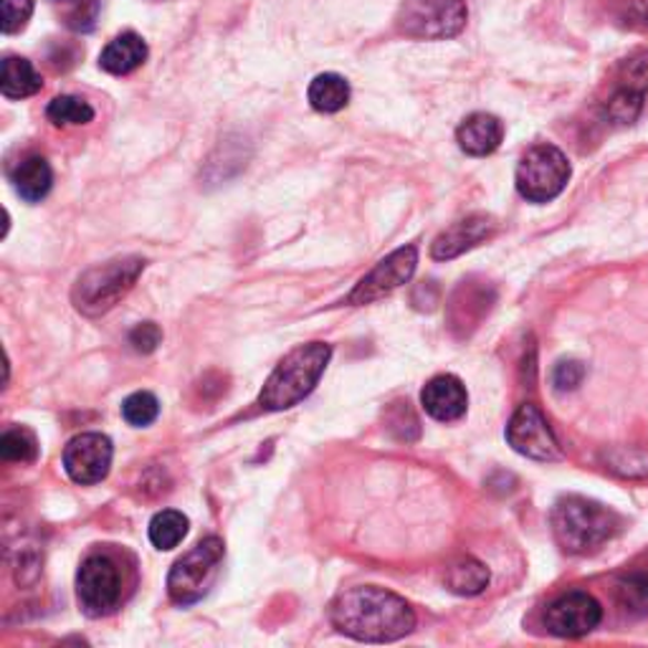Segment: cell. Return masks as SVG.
Listing matches in <instances>:
<instances>
[{"mask_svg": "<svg viewBox=\"0 0 648 648\" xmlns=\"http://www.w3.org/2000/svg\"><path fill=\"white\" fill-rule=\"evenodd\" d=\"M79 606L90 618L109 616L122 600V575L109 555H90L76 575Z\"/></svg>", "mask_w": 648, "mask_h": 648, "instance_id": "cell-8", "label": "cell"}, {"mask_svg": "<svg viewBox=\"0 0 648 648\" xmlns=\"http://www.w3.org/2000/svg\"><path fill=\"white\" fill-rule=\"evenodd\" d=\"M143 271L145 261L139 257L115 259L84 271L72 292L74 306L82 314H86V317H100V314L109 312L135 286Z\"/></svg>", "mask_w": 648, "mask_h": 648, "instance_id": "cell-4", "label": "cell"}, {"mask_svg": "<svg viewBox=\"0 0 648 648\" xmlns=\"http://www.w3.org/2000/svg\"><path fill=\"white\" fill-rule=\"evenodd\" d=\"M160 414V403L153 396V393H133L125 403H122V416L129 426H137V428H145L150 426L153 420Z\"/></svg>", "mask_w": 648, "mask_h": 648, "instance_id": "cell-26", "label": "cell"}, {"mask_svg": "<svg viewBox=\"0 0 648 648\" xmlns=\"http://www.w3.org/2000/svg\"><path fill=\"white\" fill-rule=\"evenodd\" d=\"M571 163L555 145H534L516 168V190L530 203H547L565 190Z\"/></svg>", "mask_w": 648, "mask_h": 648, "instance_id": "cell-7", "label": "cell"}, {"mask_svg": "<svg viewBox=\"0 0 648 648\" xmlns=\"http://www.w3.org/2000/svg\"><path fill=\"white\" fill-rule=\"evenodd\" d=\"M13 186L23 200H29V203H39V200L49 196L51 186H54V173H51V165L39 155L25 157L19 168L13 170Z\"/></svg>", "mask_w": 648, "mask_h": 648, "instance_id": "cell-18", "label": "cell"}, {"mask_svg": "<svg viewBox=\"0 0 648 648\" xmlns=\"http://www.w3.org/2000/svg\"><path fill=\"white\" fill-rule=\"evenodd\" d=\"M494 302V289L487 282H463L457 294H453L449 314H451V327L463 330L461 335H469L477 327L484 314H489Z\"/></svg>", "mask_w": 648, "mask_h": 648, "instance_id": "cell-15", "label": "cell"}, {"mask_svg": "<svg viewBox=\"0 0 648 648\" xmlns=\"http://www.w3.org/2000/svg\"><path fill=\"white\" fill-rule=\"evenodd\" d=\"M41 74L33 69L31 61L21 56H6L3 59V79H0V92L8 100H25L41 92Z\"/></svg>", "mask_w": 648, "mask_h": 648, "instance_id": "cell-19", "label": "cell"}, {"mask_svg": "<svg viewBox=\"0 0 648 648\" xmlns=\"http://www.w3.org/2000/svg\"><path fill=\"white\" fill-rule=\"evenodd\" d=\"M583 375H585V367L575 360H565L555 367L553 373V383L557 390H575L577 385L583 383Z\"/></svg>", "mask_w": 648, "mask_h": 648, "instance_id": "cell-31", "label": "cell"}, {"mask_svg": "<svg viewBox=\"0 0 648 648\" xmlns=\"http://www.w3.org/2000/svg\"><path fill=\"white\" fill-rule=\"evenodd\" d=\"M641 104H644V94L618 86V92L608 100L606 112L610 122H616V125H630V122L638 117V112H641Z\"/></svg>", "mask_w": 648, "mask_h": 648, "instance_id": "cell-27", "label": "cell"}, {"mask_svg": "<svg viewBox=\"0 0 648 648\" xmlns=\"http://www.w3.org/2000/svg\"><path fill=\"white\" fill-rule=\"evenodd\" d=\"M446 588L457 595H479L489 585V571L474 557H459L446 567Z\"/></svg>", "mask_w": 648, "mask_h": 648, "instance_id": "cell-21", "label": "cell"}, {"mask_svg": "<svg viewBox=\"0 0 648 648\" xmlns=\"http://www.w3.org/2000/svg\"><path fill=\"white\" fill-rule=\"evenodd\" d=\"M497 231V221L492 216H484V213H474L469 218H461L453 226H449L439 239L433 241L431 247V257L439 259V261H449V259H457L461 257L463 251L479 247L481 241L492 239Z\"/></svg>", "mask_w": 648, "mask_h": 648, "instance_id": "cell-13", "label": "cell"}, {"mask_svg": "<svg viewBox=\"0 0 648 648\" xmlns=\"http://www.w3.org/2000/svg\"><path fill=\"white\" fill-rule=\"evenodd\" d=\"M463 0H406L398 11V31L418 41H443L459 36L467 25Z\"/></svg>", "mask_w": 648, "mask_h": 648, "instance_id": "cell-6", "label": "cell"}, {"mask_svg": "<svg viewBox=\"0 0 648 648\" xmlns=\"http://www.w3.org/2000/svg\"><path fill=\"white\" fill-rule=\"evenodd\" d=\"M506 441H510L516 453H522V457L532 461L563 459L553 428H550L547 418L542 416V410L532 406V403H524V406L516 408L510 426H506Z\"/></svg>", "mask_w": 648, "mask_h": 648, "instance_id": "cell-9", "label": "cell"}, {"mask_svg": "<svg viewBox=\"0 0 648 648\" xmlns=\"http://www.w3.org/2000/svg\"><path fill=\"white\" fill-rule=\"evenodd\" d=\"M46 117L54 122L56 127H76V125H90L94 119V109L90 102H84L82 96H56L54 102L49 104Z\"/></svg>", "mask_w": 648, "mask_h": 648, "instance_id": "cell-23", "label": "cell"}, {"mask_svg": "<svg viewBox=\"0 0 648 648\" xmlns=\"http://www.w3.org/2000/svg\"><path fill=\"white\" fill-rule=\"evenodd\" d=\"M603 618L600 603L588 593H567L557 598L545 613V624L550 634L560 638H581L598 628Z\"/></svg>", "mask_w": 648, "mask_h": 648, "instance_id": "cell-12", "label": "cell"}, {"mask_svg": "<svg viewBox=\"0 0 648 648\" xmlns=\"http://www.w3.org/2000/svg\"><path fill=\"white\" fill-rule=\"evenodd\" d=\"M330 357L332 347L324 343H310L292 349L264 383V390L259 396V408L274 414V410H286L302 403L317 388Z\"/></svg>", "mask_w": 648, "mask_h": 648, "instance_id": "cell-2", "label": "cell"}, {"mask_svg": "<svg viewBox=\"0 0 648 648\" xmlns=\"http://www.w3.org/2000/svg\"><path fill=\"white\" fill-rule=\"evenodd\" d=\"M349 102V84L339 74H320L310 84V104L324 115H335Z\"/></svg>", "mask_w": 648, "mask_h": 648, "instance_id": "cell-20", "label": "cell"}, {"mask_svg": "<svg viewBox=\"0 0 648 648\" xmlns=\"http://www.w3.org/2000/svg\"><path fill=\"white\" fill-rule=\"evenodd\" d=\"M188 516L178 510H163L150 522V542L157 550L178 547L188 534Z\"/></svg>", "mask_w": 648, "mask_h": 648, "instance_id": "cell-22", "label": "cell"}, {"mask_svg": "<svg viewBox=\"0 0 648 648\" xmlns=\"http://www.w3.org/2000/svg\"><path fill=\"white\" fill-rule=\"evenodd\" d=\"M557 545L571 555H590L600 550L613 534L618 532L620 522L606 506L583 497H563L550 514Z\"/></svg>", "mask_w": 648, "mask_h": 648, "instance_id": "cell-3", "label": "cell"}, {"mask_svg": "<svg viewBox=\"0 0 648 648\" xmlns=\"http://www.w3.org/2000/svg\"><path fill=\"white\" fill-rule=\"evenodd\" d=\"M112 457V441L104 433H82L74 436L64 449V469L76 484L92 487L107 479Z\"/></svg>", "mask_w": 648, "mask_h": 648, "instance_id": "cell-11", "label": "cell"}, {"mask_svg": "<svg viewBox=\"0 0 648 648\" xmlns=\"http://www.w3.org/2000/svg\"><path fill=\"white\" fill-rule=\"evenodd\" d=\"M145 59H147V43L139 39L137 33L127 31L104 46L102 56H100V66L104 69V72H109L115 76H125V74H133L135 69L143 66Z\"/></svg>", "mask_w": 648, "mask_h": 648, "instance_id": "cell-17", "label": "cell"}, {"mask_svg": "<svg viewBox=\"0 0 648 648\" xmlns=\"http://www.w3.org/2000/svg\"><path fill=\"white\" fill-rule=\"evenodd\" d=\"M223 540L206 537L200 540L190 553L182 555L173 565L168 575V593L178 606H192L200 598H206L210 585L216 583L218 567L223 563Z\"/></svg>", "mask_w": 648, "mask_h": 648, "instance_id": "cell-5", "label": "cell"}, {"mask_svg": "<svg viewBox=\"0 0 648 648\" xmlns=\"http://www.w3.org/2000/svg\"><path fill=\"white\" fill-rule=\"evenodd\" d=\"M160 339H163V332L155 322H143L129 332V345H133L137 353H145V355L153 353V349L160 345Z\"/></svg>", "mask_w": 648, "mask_h": 648, "instance_id": "cell-30", "label": "cell"}, {"mask_svg": "<svg viewBox=\"0 0 648 648\" xmlns=\"http://www.w3.org/2000/svg\"><path fill=\"white\" fill-rule=\"evenodd\" d=\"M504 139V125L494 115L477 112L467 117L457 129V143L471 157L492 155Z\"/></svg>", "mask_w": 648, "mask_h": 648, "instance_id": "cell-16", "label": "cell"}, {"mask_svg": "<svg viewBox=\"0 0 648 648\" xmlns=\"http://www.w3.org/2000/svg\"><path fill=\"white\" fill-rule=\"evenodd\" d=\"M618 606L624 608L628 616H646L648 613V575L634 573L626 575L624 581L616 585Z\"/></svg>", "mask_w": 648, "mask_h": 648, "instance_id": "cell-24", "label": "cell"}, {"mask_svg": "<svg viewBox=\"0 0 648 648\" xmlns=\"http://www.w3.org/2000/svg\"><path fill=\"white\" fill-rule=\"evenodd\" d=\"M418 266V249L416 247H403L393 251L390 257H385L370 274L360 279V284L353 289V294L347 296V304L363 306L373 304L396 292L398 286L408 284L410 276Z\"/></svg>", "mask_w": 648, "mask_h": 648, "instance_id": "cell-10", "label": "cell"}, {"mask_svg": "<svg viewBox=\"0 0 648 648\" xmlns=\"http://www.w3.org/2000/svg\"><path fill=\"white\" fill-rule=\"evenodd\" d=\"M330 620L355 641L390 644L414 630L416 613L400 595L378 585H360L332 600Z\"/></svg>", "mask_w": 648, "mask_h": 648, "instance_id": "cell-1", "label": "cell"}, {"mask_svg": "<svg viewBox=\"0 0 648 648\" xmlns=\"http://www.w3.org/2000/svg\"><path fill=\"white\" fill-rule=\"evenodd\" d=\"M620 86L638 94L648 92V49L638 51V54L624 61V69H620Z\"/></svg>", "mask_w": 648, "mask_h": 648, "instance_id": "cell-29", "label": "cell"}, {"mask_svg": "<svg viewBox=\"0 0 648 648\" xmlns=\"http://www.w3.org/2000/svg\"><path fill=\"white\" fill-rule=\"evenodd\" d=\"M420 403H424L428 416L441 420V424H451V420H459L467 414L469 396L459 378L439 375V378L426 383L424 393H420Z\"/></svg>", "mask_w": 648, "mask_h": 648, "instance_id": "cell-14", "label": "cell"}, {"mask_svg": "<svg viewBox=\"0 0 648 648\" xmlns=\"http://www.w3.org/2000/svg\"><path fill=\"white\" fill-rule=\"evenodd\" d=\"M33 13V0H0V25L6 36L23 31Z\"/></svg>", "mask_w": 648, "mask_h": 648, "instance_id": "cell-28", "label": "cell"}, {"mask_svg": "<svg viewBox=\"0 0 648 648\" xmlns=\"http://www.w3.org/2000/svg\"><path fill=\"white\" fill-rule=\"evenodd\" d=\"M618 21H624L630 29H644L648 31V3L641 0H628V3H620Z\"/></svg>", "mask_w": 648, "mask_h": 648, "instance_id": "cell-32", "label": "cell"}, {"mask_svg": "<svg viewBox=\"0 0 648 648\" xmlns=\"http://www.w3.org/2000/svg\"><path fill=\"white\" fill-rule=\"evenodd\" d=\"M0 453H3L6 461H36L39 457V441L29 428H8L0 439Z\"/></svg>", "mask_w": 648, "mask_h": 648, "instance_id": "cell-25", "label": "cell"}]
</instances>
